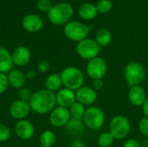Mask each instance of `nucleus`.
<instances>
[{"label":"nucleus","mask_w":148,"mask_h":147,"mask_svg":"<svg viewBox=\"0 0 148 147\" xmlns=\"http://www.w3.org/2000/svg\"><path fill=\"white\" fill-rule=\"evenodd\" d=\"M31 110L40 115L49 114L56 106V93L46 88L33 93L29 101Z\"/></svg>","instance_id":"1"},{"label":"nucleus","mask_w":148,"mask_h":147,"mask_svg":"<svg viewBox=\"0 0 148 147\" xmlns=\"http://www.w3.org/2000/svg\"><path fill=\"white\" fill-rule=\"evenodd\" d=\"M49 21L54 25H65L74 15V8L68 2H61L52 6L47 13Z\"/></svg>","instance_id":"2"},{"label":"nucleus","mask_w":148,"mask_h":147,"mask_svg":"<svg viewBox=\"0 0 148 147\" xmlns=\"http://www.w3.org/2000/svg\"><path fill=\"white\" fill-rule=\"evenodd\" d=\"M147 69L139 62H130L124 68V78L128 87L141 86L147 79Z\"/></svg>","instance_id":"3"},{"label":"nucleus","mask_w":148,"mask_h":147,"mask_svg":"<svg viewBox=\"0 0 148 147\" xmlns=\"http://www.w3.org/2000/svg\"><path fill=\"white\" fill-rule=\"evenodd\" d=\"M60 75L62 86L70 90L76 91L84 84V74L77 67L69 66L62 69Z\"/></svg>","instance_id":"4"},{"label":"nucleus","mask_w":148,"mask_h":147,"mask_svg":"<svg viewBox=\"0 0 148 147\" xmlns=\"http://www.w3.org/2000/svg\"><path fill=\"white\" fill-rule=\"evenodd\" d=\"M94 29L92 25H87L80 21H69L64 25L63 32L70 41L79 42L88 38V34Z\"/></svg>","instance_id":"5"},{"label":"nucleus","mask_w":148,"mask_h":147,"mask_svg":"<svg viewBox=\"0 0 148 147\" xmlns=\"http://www.w3.org/2000/svg\"><path fill=\"white\" fill-rule=\"evenodd\" d=\"M108 132L115 140L125 139L131 132V122L129 119L121 114L114 116L109 122Z\"/></svg>","instance_id":"6"},{"label":"nucleus","mask_w":148,"mask_h":147,"mask_svg":"<svg viewBox=\"0 0 148 147\" xmlns=\"http://www.w3.org/2000/svg\"><path fill=\"white\" fill-rule=\"evenodd\" d=\"M105 113L98 107L92 106L86 109V113L82 119L86 127L91 130H99L105 124Z\"/></svg>","instance_id":"7"},{"label":"nucleus","mask_w":148,"mask_h":147,"mask_svg":"<svg viewBox=\"0 0 148 147\" xmlns=\"http://www.w3.org/2000/svg\"><path fill=\"white\" fill-rule=\"evenodd\" d=\"M101 47L95 40L91 38H86L79 42L75 46V51L77 55L84 59L90 61L97 56L101 53Z\"/></svg>","instance_id":"8"},{"label":"nucleus","mask_w":148,"mask_h":147,"mask_svg":"<svg viewBox=\"0 0 148 147\" xmlns=\"http://www.w3.org/2000/svg\"><path fill=\"white\" fill-rule=\"evenodd\" d=\"M108 72V62L101 56H97L88 62L86 66V73L92 80L103 79Z\"/></svg>","instance_id":"9"},{"label":"nucleus","mask_w":148,"mask_h":147,"mask_svg":"<svg viewBox=\"0 0 148 147\" xmlns=\"http://www.w3.org/2000/svg\"><path fill=\"white\" fill-rule=\"evenodd\" d=\"M70 119L71 115L69 110L62 107H56L49 115V121L50 125L57 128L65 127Z\"/></svg>","instance_id":"10"},{"label":"nucleus","mask_w":148,"mask_h":147,"mask_svg":"<svg viewBox=\"0 0 148 147\" xmlns=\"http://www.w3.org/2000/svg\"><path fill=\"white\" fill-rule=\"evenodd\" d=\"M76 101L82 103L86 107H92L98 98L97 92L91 86H82L75 91Z\"/></svg>","instance_id":"11"},{"label":"nucleus","mask_w":148,"mask_h":147,"mask_svg":"<svg viewBox=\"0 0 148 147\" xmlns=\"http://www.w3.org/2000/svg\"><path fill=\"white\" fill-rule=\"evenodd\" d=\"M31 108L29 103L22 100H16L13 101L9 108V113L11 118L16 120H25V118L29 114Z\"/></svg>","instance_id":"12"},{"label":"nucleus","mask_w":148,"mask_h":147,"mask_svg":"<svg viewBox=\"0 0 148 147\" xmlns=\"http://www.w3.org/2000/svg\"><path fill=\"white\" fill-rule=\"evenodd\" d=\"M127 99L134 107H141L147 99V94L142 86H134L129 88Z\"/></svg>","instance_id":"13"},{"label":"nucleus","mask_w":148,"mask_h":147,"mask_svg":"<svg viewBox=\"0 0 148 147\" xmlns=\"http://www.w3.org/2000/svg\"><path fill=\"white\" fill-rule=\"evenodd\" d=\"M56 105L58 107L69 109L76 101L75 91L70 90L66 88H61L56 93Z\"/></svg>","instance_id":"14"},{"label":"nucleus","mask_w":148,"mask_h":147,"mask_svg":"<svg viewBox=\"0 0 148 147\" xmlns=\"http://www.w3.org/2000/svg\"><path fill=\"white\" fill-rule=\"evenodd\" d=\"M23 28L29 33L39 32L43 27L42 19L36 14H28L23 16L22 21Z\"/></svg>","instance_id":"15"},{"label":"nucleus","mask_w":148,"mask_h":147,"mask_svg":"<svg viewBox=\"0 0 148 147\" xmlns=\"http://www.w3.org/2000/svg\"><path fill=\"white\" fill-rule=\"evenodd\" d=\"M35 133L34 126L27 120H18L15 125V133L22 140L30 139Z\"/></svg>","instance_id":"16"},{"label":"nucleus","mask_w":148,"mask_h":147,"mask_svg":"<svg viewBox=\"0 0 148 147\" xmlns=\"http://www.w3.org/2000/svg\"><path fill=\"white\" fill-rule=\"evenodd\" d=\"M11 55L14 65H16L18 67L26 66L30 62L31 59V52L25 46L16 47L13 50Z\"/></svg>","instance_id":"17"},{"label":"nucleus","mask_w":148,"mask_h":147,"mask_svg":"<svg viewBox=\"0 0 148 147\" xmlns=\"http://www.w3.org/2000/svg\"><path fill=\"white\" fill-rule=\"evenodd\" d=\"M7 77L10 87L18 90L24 87L27 79L26 75H24L21 70L14 68L10 73H8Z\"/></svg>","instance_id":"18"},{"label":"nucleus","mask_w":148,"mask_h":147,"mask_svg":"<svg viewBox=\"0 0 148 147\" xmlns=\"http://www.w3.org/2000/svg\"><path fill=\"white\" fill-rule=\"evenodd\" d=\"M13 66L11 53L6 48L0 46V73L7 75L13 69Z\"/></svg>","instance_id":"19"},{"label":"nucleus","mask_w":148,"mask_h":147,"mask_svg":"<svg viewBox=\"0 0 148 147\" xmlns=\"http://www.w3.org/2000/svg\"><path fill=\"white\" fill-rule=\"evenodd\" d=\"M85 128L86 126L82 120H76L73 118H71L68 122V124L65 126V129L67 133L70 136L75 137V139L83 135L85 132Z\"/></svg>","instance_id":"20"},{"label":"nucleus","mask_w":148,"mask_h":147,"mask_svg":"<svg viewBox=\"0 0 148 147\" xmlns=\"http://www.w3.org/2000/svg\"><path fill=\"white\" fill-rule=\"evenodd\" d=\"M78 15L81 18L86 21H90L95 18L98 15L96 6L92 3L87 2L82 3L78 8Z\"/></svg>","instance_id":"21"},{"label":"nucleus","mask_w":148,"mask_h":147,"mask_svg":"<svg viewBox=\"0 0 148 147\" xmlns=\"http://www.w3.org/2000/svg\"><path fill=\"white\" fill-rule=\"evenodd\" d=\"M44 86H45L46 89H48L51 92H54V93H56L58 90H60L62 86V78H61L60 74L53 73V74H50L49 75H48V77L45 79Z\"/></svg>","instance_id":"22"},{"label":"nucleus","mask_w":148,"mask_h":147,"mask_svg":"<svg viewBox=\"0 0 148 147\" xmlns=\"http://www.w3.org/2000/svg\"><path fill=\"white\" fill-rule=\"evenodd\" d=\"M112 39H113V36L110 30H108V29H101L97 31L95 40L101 48L109 45L110 42H112Z\"/></svg>","instance_id":"23"},{"label":"nucleus","mask_w":148,"mask_h":147,"mask_svg":"<svg viewBox=\"0 0 148 147\" xmlns=\"http://www.w3.org/2000/svg\"><path fill=\"white\" fill-rule=\"evenodd\" d=\"M56 140V134L50 131V130H45L43 131L39 138V141L42 146L45 147H52Z\"/></svg>","instance_id":"24"},{"label":"nucleus","mask_w":148,"mask_h":147,"mask_svg":"<svg viewBox=\"0 0 148 147\" xmlns=\"http://www.w3.org/2000/svg\"><path fill=\"white\" fill-rule=\"evenodd\" d=\"M86 109H87V107L78 101H75L69 108L71 118L76 119V120H82L83 119L84 114L86 113Z\"/></svg>","instance_id":"25"},{"label":"nucleus","mask_w":148,"mask_h":147,"mask_svg":"<svg viewBox=\"0 0 148 147\" xmlns=\"http://www.w3.org/2000/svg\"><path fill=\"white\" fill-rule=\"evenodd\" d=\"M114 138L109 132L101 133L97 138V144L100 147H110L114 142Z\"/></svg>","instance_id":"26"},{"label":"nucleus","mask_w":148,"mask_h":147,"mask_svg":"<svg viewBox=\"0 0 148 147\" xmlns=\"http://www.w3.org/2000/svg\"><path fill=\"white\" fill-rule=\"evenodd\" d=\"M98 13L108 14L113 9V3L110 0H100L95 4Z\"/></svg>","instance_id":"27"},{"label":"nucleus","mask_w":148,"mask_h":147,"mask_svg":"<svg viewBox=\"0 0 148 147\" xmlns=\"http://www.w3.org/2000/svg\"><path fill=\"white\" fill-rule=\"evenodd\" d=\"M36 5L40 11L46 13H48L53 6L51 0H37Z\"/></svg>","instance_id":"28"},{"label":"nucleus","mask_w":148,"mask_h":147,"mask_svg":"<svg viewBox=\"0 0 148 147\" xmlns=\"http://www.w3.org/2000/svg\"><path fill=\"white\" fill-rule=\"evenodd\" d=\"M10 138V131L7 126L0 123V142H6Z\"/></svg>","instance_id":"29"},{"label":"nucleus","mask_w":148,"mask_h":147,"mask_svg":"<svg viewBox=\"0 0 148 147\" xmlns=\"http://www.w3.org/2000/svg\"><path fill=\"white\" fill-rule=\"evenodd\" d=\"M138 128L140 133L144 136L148 138V118L144 117L142 118L138 124Z\"/></svg>","instance_id":"30"},{"label":"nucleus","mask_w":148,"mask_h":147,"mask_svg":"<svg viewBox=\"0 0 148 147\" xmlns=\"http://www.w3.org/2000/svg\"><path fill=\"white\" fill-rule=\"evenodd\" d=\"M17 94H18L19 100H22V101H24L29 102V100L31 99V96H32L33 93L31 92L30 89L26 88H21V89L18 90Z\"/></svg>","instance_id":"31"},{"label":"nucleus","mask_w":148,"mask_h":147,"mask_svg":"<svg viewBox=\"0 0 148 147\" xmlns=\"http://www.w3.org/2000/svg\"><path fill=\"white\" fill-rule=\"evenodd\" d=\"M9 81L6 74L0 73V94H3L6 92L9 88Z\"/></svg>","instance_id":"32"},{"label":"nucleus","mask_w":148,"mask_h":147,"mask_svg":"<svg viewBox=\"0 0 148 147\" xmlns=\"http://www.w3.org/2000/svg\"><path fill=\"white\" fill-rule=\"evenodd\" d=\"M91 87L96 91H100L104 87V82H103V80L102 79H95V80H92V85Z\"/></svg>","instance_id":"33"},{"label":"nucleus","mask_w":148,"mask_h":147,"mask_svg":"<svg viewBox=\"0 0 148 147\" xmlns=\"http://www.w3.org/2000/svg\"><path fill=\"white\" fill-rule=\"evenodd\" d=\"M50 66H49V63L47 62V61H41L38 62L37 64V68L40 72L42 73H45L47 72L49 69Z\"/></svg>","instance_id":"34"},{"label":"nucleus","mask_w":148,"mask_h":147,"mask_svg":"<svg viewBox=\"0 0 148 147\" xmlns=\"http://www.w3.org/2000/svg\"><path fill=\"white\" fill-rule=\"evenodd\" d=\"M123 147H141L140 143L135 139H128L124 142Z\"/></svg>","instance_id":"35"},{"label":"nucleus","mask_w":148,"mask_h":147,"mask_svg":"<svg viewBox=\"0 0 148 147\" xmlns=\"http://www.w3.org/2000/svg\"><path fill=\"white\" fill-rule=\"evenodd\" d=\"M69 147H85V144L82 139H80L79 138H76L70 142Z\"/></svg>","instance_id":"36"},{"label":"nucleus","mask_w":148,"mask_h":147,"mask_svg":"<svg viewBox=\"0 0 148 147\" xmlns=\"http://www.w3.org/2000/svg\"><path fill=\"white\" fill-rule=\"evenodd\" d=\"M141 108H142V112H143L145 117H147L148 118V97L147 99L146 100L145 103L143 104V106L141 107Z\"/></svg>","instance_id":"37"},{"label":"nucleus","mask_w":148,"mask_h":147,"mask_svg":"<svg viewBox=\"0 0 148 147\" xmlns=\"http://www.w3.org/2000/svg\"><path fill=\"white\" fill-rule=\"evenodd\" d=\"M35 75H36V73L34 71H29L26 75V77L27 79H32L35 77Z\"/></svg>","instance_id":"38"},{"label":"nucleus","mask_w":148,"mask_h":147,"mask_svg":"<svg viewBox=\"0 0 148 147\" xmlns=\"http://www.w3.org/2000/svg\"><path fill=\"white\" fill-rule=\"evenodd\" d=\"M38 147H45V146H38Z\"/></svg>","instance_id":"39"},{"label":"nucleus","mask_w":148,"mask_h":147,"mask_svg":"<svg viewBox=\"0 0 148 147\" xmlns=\"http://www.w3.org/2000/svg\"><path fill=\"white\" fill-rule=\"evenodd\" d=\"M98 1H100V0H98Z\"/></svg>","instance_id":"40"}]
</instances>
